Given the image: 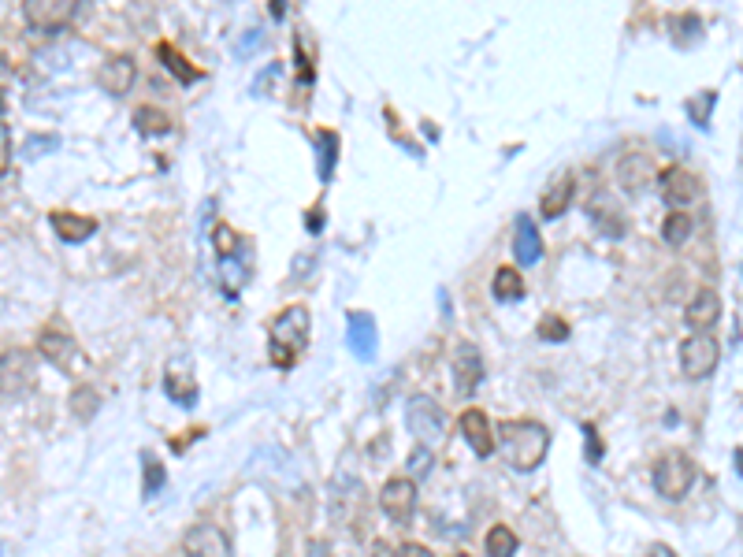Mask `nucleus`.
<instances>
[{"instance_id": "obj_7", "label": "nucleus", "mask_w": 743, "mask_h": 557, "mask_svg": "<svg viewBox=\"0 0 743 557\" xmlns=\"http://www.w3.org/2000/svg\"><path fill=\"white\" fill-rule=\"evenodd\" d=\"M75 15H79V4L75 0H27L23 4V19H27L30 30H38V34H56V30H64V26L75 23Z\"/></svg>"}, {"instance_id": "obj_22", "label": "nucleus", "mask_w": 743, "mask_h": 557, "mask_svg": "<svg viewBox=\"0 0 743 557\" xmlns=\"http://www.w3.org/2000/svg\"><path fill=\"white\" fill-rule=\"evenodd\" d=\"M186 364L175 361L168 364V372H164V390H168V398H175L179 405H194L197 402V379H183Z\"/></svg>"}, {"instance_id": "obj_34", "label": "nucleus", "mask_w": 743, "mask_h": 557, "mask_svg": "<svg viewBox=\"0 0 743 557\" xmlns=\"http://www.w3.org/2000/svg\"><path fill=\"white\" fill-rule=\"evenodd\" d=\"M710 108H714V93H710V90L703 93V101H691L688 104L691 119H695L699 127H706V119H710Z\"/></svg>"}, {"instance_id": "obj_14", "label": "nucleus", "mask_w": 743, "mask_h": 557, "mask_svg": "<svg viewBox=\"0 0 743 557\" xmlns=\"http://www.w3.org/2000/svg\"><path fill=\"white\" fill-rule=\"evenodd\" d=\"M461 435L469 442V450L476 457H491L495 454V435H491V420L483 409H465L461 413Z\"/></svg>"}, {"instance_id": "obj_38", "label": "nucleus", "mask_w": 743, "mask_h": 557, "mask_svg": "<svg viewBox=\"0 0 743 557\" xmlns=\"http://www.w3.org/2000/svg\"><path fill=\"white\" fill-rule=\"evenodd\" d=\"M647 557H677V550H669L665 543H654L651 550H647Z\"/></svg>"}, {"instance_id": "obj_17", "label": "nucleus", "mask_w": 743, "mask_h": 557, "mask_svg": "<svg viewBox=\"0 0 743 557\" xmlns=\"http://www.w3.org/2000/svg\"><path fill=\"white\" fill-rule=\"evenodd\" d=\"M346 342L361 361L376 357V320L368 312H350V327H346Z\"/></svg>"}, {"instance_id": "obj_12", "label": "nucleus", "mask_w": 743, "mask_h": 557, "mask_svg": "<svg viewBox=\"0 0 743 557\" xmlns=\"http://www.w3.org/2000/svg\"><path fill=\"white\" fill-rule=\"evenodd\" d=\"M483 379V353L472 342H461L454 353V387L457 394H476Z\"/></svg>"}, {"instance_id": "obj_15", "label": "nucleus", "mask_w": 743, "mask_h": 557, "mask_svg": "<svg viewBox=\"0 0 743 557\" xmlns=\"http://www.w3.org/2000/svg\"><path fill=\"white\" fill-rule=\"evenodd\" d=\"M49 223H53L56 238H60V242H67V246H79V242H86V238H93V234H97V220H93V216L64 212V208H56L53 216H49Z\"/></svg>"}, {"instance_id": "obj_6", "label": "nucleus", "mask_w": 743, "mask_h": 557, "mask_svg": "<svg viewBox=\"0 0 743 557\" xmlns=\"http://www.w3.org/2000/svg\"><path fill=\"white\" fill-rule=\"evenodd\" d=\"M721 361V346L710 331H695L680 342V372L688 379H706Z\"/></svg>"}, {"instance_id": "obj_27", "label": "nucleus", "mask_w": 743, "mask_h": 557, "mask_svg": "<svg viewBox=\"0 0 743 557\" xmlns=\"http://www.w3.org/2000/svg\"><path fill=\"white\" fill-rule=\"evenodd\" d=\"M316 149H320V179L331 182L335 153H339V134H331V130H316Z\"/></svg>"}, {"instance_id": "obj_9", "label": "nucleus", "mask_w": 743, "mask_h": 557, "mask_svg": "<svg viewBox=\"0 0 743 557\" xmlns=\"http://www.w3.org/2000/svg\"><path fill=\"white\" fill-rule=\"evenodd\" d=\"M38 350H41V357L53 361L60 372H75V368L86 364L82 350L75 346V338L64 335V331H53V327H45V331L38 335Z\"/></svg>"}, {"instance_id": "obj_26", "label": "nucleus", "mask_w": 743, "mask_h": 557, "mask_svg": "<svg viewBox=\"0 0 743 557\" xmlns=\"http://www.w3.org/2000/svg\"><path fill=\"white\" fill-rule=\"evenodd\" d=\"M134 127L142 130V134H149V138H157V134H168L171 130V119L168 112H160L153 104H142V108H134Z\"/></svg>"}, {"instance_id": "obj_8", "label": "nucleus", "mask_w": 743, "mask_h": 557, "mask_svg": "<svg viewBox=\"0 0 743 557\" xmlns=\"http://www.w3.org/2000/svg\"><path fill=\"white\" fill-rule=\"evenodd\" d=\"M379 509L391 520L405 524V520L413 517V509H417V480H409V476H391V480L383 483V491H379Z\"/></svg>"}, {"instance_id": "obj_10", "label": "nucleus", "mask_w": 743, "mask_h": 557, "mask_svg": "<svg viewBox=\"0 0 743 557\" xmlns=\"http://www.w3.org/2000/svg\"><path fill=\"white\" fill-rule=\"evenodd\" d=\"M183 550L186 557H235L231 554V539L223 532L220 524H194L183 539Z\"/></svg>"}, {"instance_id": "obj_1", "label": "nucleus", "mask_w": 743, "mask_h": 557, "mask_svg": "<svg viewBox=\"0 0 743 557\" xmlns=\"http://www.w3.org/2000/svg\"><path fill=\"white\" fill-rule=\"evenodd\" d=\"M498 439H502V454L517 472H535V468L547 461L550 450V428L539 424V420H506L498 428Z\"/></svg>"}, {"instance_id": "obj_24", "label": "nucleus", "mask_w": 743, "mask_h": 557, "mask_svg": "<svg viewBox=\"0 0 743 557\" xmlns=\"http://www.w3.org/2000/svg\"><path fill=\"white\" fill-rule=\"evenodd\" d=\"M517 546H521V539H517L513 528H506V524H495V528L487 532V539H483L487 557H513L517 554Z\"/></svg>"}, {"instance_id": "obj_11", "label": "nucleus", "mask_w": 743, "mask_h": 557, "mask_svg": "<svg viewBox=\"0 0 743 557\" xmlns=\"http://www.w3.org/2000/svg\"><path fill=\"white\" fill-rule=\"evenodd\" d=\"M662 197H665V205H677V208L695 205V201L703 197V182L684 168H669L662 175Z\"/></svg>"}, {"instance_id": "obj_33", "label": "nucleus", "mask_w": 743, "mask_h": 557, "mask_svg": "<svg viewBox=\"0 0 743 557\" xmlns=\"http://www.w3.org/2000/svg\"><path fill=\"white\" fill-rule=\"evenodd\" d=\"M12 168V127L0 119V175H8Z\"/></svg>"}, {"instance_id": "obj_13", "label": "nucleus", "mask_w": 743, "mask_h": 557, "mask_svg": "<svg viewBox=\"0 0 743 557\" xmlns=\"http://www.w3.org/2000/svg\"><path fill=\"white\" fill-rule=\"evenodd\" d=\"M101 86H105V93H112V97H127L134 86V78H138V67H134V56H127V52H119V56H108L105 64H101Z\"/></svg>"}, {"instance_id": "obj_25", "label": "nucleus", "mask_w": 743, "mask_h": 557, "mask_svg": "<svg viewBox=\"0 0 743 557\" xmlns=\"http://www.w3.org/2000/svg\"><path fill=\"white\" fill-rule=\"evenodd\" d=\"M691 231H695V220H691L688 212H669L665 216V223H662V242L665 246H684L691 238Z\"/></svg>"}, {"instance_id": "obj_31", "label": "nucleus", "mask_w": 743, "mask_h": 557, "mask_svg": "<svg viewBox=\"0 0 743 557\" xmlns=\"http://www.w3.org/2000/svg\"><path fill=\"white\" fill-rule=\"evenodd\" d=\"M539 338H543V342H565V338H569V324L558 320V316H547V320L539 324Z\"/></svg>"}, {"instance_id": "obj_37", "label": "nucleus", "mask_w": 743, "mask_h": 557, "mask_svg": "<svg viewBox=\"0 0 743 557\" xmlns=\"http://www.w3.org/2000/svg\"><path fill=\"white\" fill-rule=\"evenodd\" d=\"M145 465H149V491H157V487H160V468H157V461H153V457H145Z\"/></svg>"}, {"instance_id": "obj_32", "label": "nucleus", "mask_w": 743, "mask_h": 557, "mask_svg": "<svg viewBox=\"0 0 743 557\" xmlns=\"http://www.w3.org/2000/svg\"><path fill=\"white\" fill-rule=\"evenodd\" d=\"M216 253H220L223 260L238 253V234L231 231V227H216Z\"/></svg>"}, {"instance_id": "obj_2", "label": "nucleus", "mask_w": 743, "mask_h": 557, "mask_svg": "<svg viewBox=\"0 0 743 557\" xmlns=\"http://www.w3.org/2000/svg\"><path fill=\"white\" fill-rule=\"evenodd\" d=\"M309 331H313V320H309V309L305 305H290L272 320V335H268V353H272L275 368H290L298 361L305 346H309Z\"/></svg>"}, {"instance_id": "obj_29", "label": "nucleus", "mask_w": 743, "mask_h": 557, "mask_svg": "<svg viewBox=\"0 0 743 557\" xmlns=\"http://www.w3.org/2000/svg\"><path fill=\"white\" fill-rule=\"evenodd\" d=\"M157 56L164 60V64H168V71H175V75L183 78V82H194V78H197L194 67H186V60L175 49H171V45H157Z\"/></svg>"}, {"instance_id": "obj_39", "label": "nucleus", "mask_w": 743, "mask_h": 557, "mask_svg": "<svg viewBox=\"0 0 743 557\" xmlns=\"http://www.w3.org/2000/svg\"><path fill=\"white\" fill-rule=\"evenodd\" d=\"M454 557H469V554H454Z\"/></svg>"}, {"instance_id": "obj_21", "label": "nucleus", "mask_w": 743, "mask_h": 557, "mask_svg": "<svg viewBox=\"0 0 743 557\" xmlns=\"http://www.w3.org/2000/svg\"><path fill=\"white\" fill-rule=\"evenodd\" d=\"M573 194H576L573 175H561L558 182H550V190L543 194V216H547V220H558V216H565V212H569V205H573Z\"/></svg>"}, {"instance_id": "obj_19", "label": "nucleus", "mask_w": 743, "mask_h": 557, "mask_svg": "<svg viewBox=\"0 0 743 557\" xmlns=\"http://www.w3.org/2000/svg\"><path fill=\"white\" fill-rule=\"evenodd\" d=\"M587 216H591V223H595L606 238H621V234H625V216H621V208L613 205V201H606V197H595V201L587 205Z\"/></svg>"}, {"instance_id": "obj_28", "label": "nucleus", "mask_w": 743, "mask_h": 557, "mask_svg": "<svg viewBox=\"0 0 743 557\" xmlns=\"http://www.w3.org/2000/svg\"><path fill=\"white\" fill-rule=\"evenodd\" d=\"M97 405H101V398H97V390L93 387H79L71 394V413L79 416V420H93Z\"/></svg>"}, {"instance_id": "obj_5", "label": "nucleus", "mask_w": 743, "mask_h": 557, "mask_svg": "<svg viewBox=\"0 0 743 557\" xmlns=\"http://www.w3.org/2000/svg\"><path fill=\"white\" fill-rule=\"evenodd\" d=\"M38 361L30 350H8L0 353V402H15L34 387Z\"/></svg>"}, {"instance_id": "obj_36", "label": "nucleus", "mask_w": 743, "mask_h": 557, "mask_svg": "<svg viewBox=\"0 0 743 557\" xmlns=\"http://www.w3.org/2000/svg\"><path fill=\"white\" fill-rule=\"evenodd\" d=\"M584 435H587V457H591V461H599L602 446H599V439H595V428H584Z\"/></svg>"}, {"instance_id": "obj_20", "label": "nucleus", "mask_w": 743, "mask_h": 557, "mask_svg": "<svg viewBox=\"0 0 743 557\" xmlns=\"http://www.w3.org/2000/svg\"><path fill=\"white\" fill-rule=\"evenodd\" d=\"M647 179H651V160L639 153H628L621 156V164H617V182L625 186L628 194H639L643 186H647Z\"/></svg>"}, {"instance_id": "obj_4", "label": "nucleus", "mask_w": 743, "mask_h": 557, "mask_svg": "<svg viewBox=\"0 0 743 557\" xmlns=\"http://www.w3.org/2000/svg\"><path fill=\"white\" fill-rule=\"evenodd\" d=\"M405 428H409V435L420 446H435L446 435V409L435 398H428V394H417L409 402V409H405Z\"/></svg>"}, {"instance_id": "obj_35", "label": "nucleus", "mask_w": 743, "mask_h": 557, "mask_svg": "<svg viewBox=\"0 0 743 557\" xmlns=\"http://www.w3.org/2000/svg\"><path fill=\"white\" fill-rule=\"evenodd\" d=\"M398 557H435L428 550V546H420V543H405L402 550H398Z\"/></svg>"}, {"instance_id": "obj_23", "label": "nucleus", "mask_w": 743, "mask_h": 557, "mask_svg": "<svg viewBox=\"0 0 743 557\" xmlns=\"http://www.w3.org/2000/svg\"><path fill=\"white\" fill-rule=\"evenodd\" d=\"M491 290H495V301L509 305V301H521L524 298V279L517 268H498L495 279H491Z\"/></svg>"}, {"instance_id": "obj_3", "label": "nucleus", "mask_w": 743, "mask_h": 557, "mask_svg": "<svg viewBox=\"0 0 743 557\" xmlns=\"http://www.w3.org/2000/svg\"><path fill=\"white\" fill-rule=\"evenodd\" d=\"M654 491L662 494V498H669V502H680V498H688V491L695 487V480H699V472H695V461H691L688 454H680V450H673V454H665L654 461Z\"/></svg>"}, {"instance_id": "obj_16", "label": "nucleus", "mask_w": 743, "mask_h": 557, "mask_svg": "<svg viewBox=\"0 0 743 557\" xmlns=\"http://www.w3.org/2000/svg\"><path fill=\"white\" fill-rule=\"evenodd\" d=\"M684 320H688V327H695V331H710V327L721 320V294L717 290H699L695 298L688 301V309H684Z\"/></svg>"}, {"instance_id": "obj_30", "label": "nucleus", "mask_w": 743, "mask_h": 557, "mask_svg": "<svg viewBox=\"0 0 743 557\" xmlns=\"http://www.w3.org/2000/svg\"><path fill=\"white\" fill-rule=\"evenodd\" d=\"M431 465H435L431 450H428V446H417V450H413V457H409V480H420V476H428Z\"/></svg>"}, {"instance_id": "obj_18", "label": "nucleus", "mask_w": 743, "mask_h": 557, "mask_svg": "<svg viewBox=\"0 0 743 557\" xmlns=\"http://www.w3.org/2000/svg\"><path fill=\"white\" fill-rule=\"evenodd\" d=\"M513 253H517V264H521V268H532V264H539V257H543V238H539V231H535V223L528 220V216L517 220Z\"/></svg>"}]
</instances>
